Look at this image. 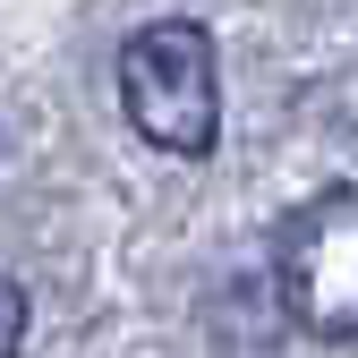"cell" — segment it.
Returning a JSON list of instances; mask_svg holds the SVG:
<instances>
[{
  "instance_id": "1",
  "label": "cell",
  "mask_w": 358,
  "mask_h": 358,
  "mask_svg": "<svg viewBox=\"0 0 358 358\" xmlns=\"http://www.w3.org/2000/svg\"><path fill=\"white\" fill-rule=\"evenodd\" d=\"M120 111L154 145L196 162L222 137V77H213V34L196 17H154L120 43Z\"/></svg>"
},
{
  "instance_id": "2",
  "label": "cell",
  "mask_w": 358,
  "mask_h": 358,
  "mask_svg": "<svg viewBox=\"0 0 358 358\" xmlns=\"http://www.w3.org/2000/svg\"><path fill=\"white\" fill-rule=\"evenodd\" d=\"M273 290L316 341H358V188H324L282 213Z\"/></svg>"
},
{
  "instance_id": "3",
  "label": "cell",
  "mask_w": 358,
  "mask_h": 358,
  "mask_svg": "<svg viewBox=\"0 0 358 358\" xmlns=\"http://www.w3.org/2000/svg\"><path fill=\"white\" fill-rule=\"evenodd\" d=\"M17 341H26V290L0 273V358H17Z\"/></svg>"
}]
</instances>
